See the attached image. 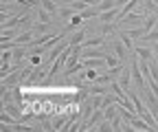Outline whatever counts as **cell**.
<instances>
[{
  "mask_svg": "<svg viewBox=\"0 0 158 132\" xmlns=\"http://www.w3.org/2000/svg\"><path fill=\"white\" fill-rule=\"evenodd\" d=\"M121 40H123V44L127 46V51H130V53H134V42H132V37H130L125 31H121Z\"/></svg>",
  "mask_w": 158,
  "mask_h": 132,
  "instance_id": "16",
  "label": "cell"
},
{
  "mask_svg": "<svg viewBox=\"0 0 158 132\" xmlns=\"http://www.w3.org/2000/svg\"><path fill=\"white\" fill-rule=\"evenodd\" d=\"M75 7H70V9H59V15H62V18H70V15H75Z\"/></svg>",
  "mask_w": 158,
  "mask_h": 132,
  "instance_id": "21",
  "label": "cell"
},
{
  "mask_svg": "<svg viewBox=\"0 0 158 132\" xmlns=\"http://www.w3.org/2000/svg\"><path fill=\"white\" fill-rule=\"evenodd\" d=\"M147 9H138V11H130L125 18H123V20L121 22H118V24H125V29L130 27H143L145 24V18H147V13H145Z\"/></svg>",
  "mask_w": 158,
  "mask_h": 132,
  "instance_id": "2",
  "label": "cell"
},
{
  "mask_svg": "<svg viewBox=\"0 0 158 132\" xmlns=\"http://www.w3.org/2000/svg\"><path fill=\"white\" fill-rule=\"evenodd\" d=\"M33 64L31 66H27L24 70H13L11 75H7V77H2V90H7V88H13V86H18L22 79H29V75L33 73Z\"/></svg>",
  "mask_w": 158,
  "mask_h": 132,
  "instance_id": "1",
  "label": "cell"
},
{
  "mask_svg": "<svg viewBox=\"0 0 158 132\" xmlns=\"http://www.w3.org/2000/svg\"><path fill=\"white\" fill-rule=\"evenodd\" d=\"M110 123H112V130H114V132L123 130V117H121V115H116L114 119H110Z\"/></svg>",
  "mask_w": 158,
  "mask_h": 132,
  "instance_id": "15",
  "label": "cell"
},
{
  "mask_svg": "<svg viewBox=\"0 0 158 132\" xmlns=\"http://www.w3.org/2000/svg\"><path fill=\"white\" fill-rule=\"evenodd\" d=\"M127 2H130V0H114V5H116V7H121V5H127Z\"/></svg>",
  "mask_w": 158,
  "mask_h": 132,
  "instance_id": "23",
  "label": "cell"
},
{
  "mask_svg": "<svg viewBox=\"0 0 158 132\" xmlns=\"http://www.w3.org/2000/svg\"><path fill=\"white\" fill-rule=\"evenodd\" d=\"M40 62H42V55H33V57H31V64L33 66H40Z\"/></svg>",
  "mask_w": 158,
  "mask_h": 132,
  "instance_id": "22",
  "label": "cell"
},
{
  "mask_svg": "<svg viewBox=\"0 0 158 132\" xmlns=\"http://www.w3.org/2000/svg\"><path fill=\"white\" fill-rule=\"evenodd\" d=\"M40 5H42L46 11H51L53 15H59V9H57V0H40Z\"/></svg>",
  "mask_w": 158,
  "mask_h": 132,
  "instance_id": "10",
  "label": "cell"
},
{
  "mask_svg": "<svg viewBox=\"0 0 158 132\" xmlns=\"http://www.w3.org/2000/svg\"><path fill=\"white\" fill-rule=\"evenodd\" d=\"M118 13H121V7H116V5H114L112 9H108V11H101V13H99V22H106V24H108V22H114Z\"/></svg>",
  "mask_w": 158,
  "mask_h": 132,
  "instance_id": "5",
  "label": "cell"
},
{
  "mask_svg": "<svg viewBox=\"0 0 158 132\" xmlns=\"http://www.w3.org/2000/svg\"><path fill=\"white\" fill-rule=\"evenodd\" d=\"M156 40H158V29H152L143 35V42H156Z\"/></svg>",
  "mask_w": 158,
  "mask_h": 132,
  "instance_id": "18",
  "label": "cell"
},
{
  "mask_svg": "<svg viewBox=\"0 0 158 132\" xmlns=\"http://www.w3.org/2000/svg\"><path fill=\"white\" fill-rule=\"evenodd\" d=\"M152 49H154V55H156V57H158V44H154Z\"/></svg>",
  "mask_w": 158,
  "mask_h": 132,
  "instance_id": "25",
  "label": "cell"
},
{
  "mask_svg": "<svg viewBox=\"0 0 158 132\" xmlns=\"http://www.w3.org/2000/svg\"><path fill=\"white\" fill-rule=\"evenodd\" d=\"M106 64H108V68H112V66H118L121 64V60H118V55H106ZM125 64V62H123Z\"/></svg>",
  "mask_w": 158,
  "mask_h": 132,
  "instance_id": "17",
  "label": "cell"
},
{
  "mask_svg": "<svg viewBox=\"0 0 158 132\" xmlns=\"http://www.w3.org/2000/svg\"><path fill=\"white\" fill-rule=\"evenodd\" d=\"M84 20H86V18H84L81 13L73 15V20H70L68 24H64V27H62V35H68V33H73V29H77V27H81V24H84Z\"/></svg>",
  "mask_w": 158,
  "mask_h": 132,
  "instance_id": "4",
  "label": "cell"
},
{
  "mask_svg": "<svg viewBox=\"0 0 158 132\" xmlns=\"http://www.w3.org/2000/svg\"><path fill=\"white\" fill-rule=\"evenodd\" d=\"M130 82H132V70H127V68H123V73L118 75V84H121L125 90L130 88Z\"/></svg>",
  "mask_w": 158,
  "mask_h": 132,
  "instance_id": "9",
  "label": "cell"
},
{
  "mask_svg": "<svg viewBox=\"0 0 158 132\" xmlns=\"http://www.w3.org/2000/svg\"><path fill=\"white\" fill-rule=\"evenodd\" d=\"M110 49L114 51V55H118V60H121V62H125L127 60V46L123 44V40H121V37H118V40H112L110 42Z\"/></svg>",
  "mask_w": 158,
  "mask_h": 132,
  "instance_id": "3",
  "label": "cell"
},
{
  "mask_svg": "<svg viewBox=\"0 0 158 132\" xmlns=\"http://www.w3.org/2000/svg\"><path fill=\"white\" fill-rule=\"evenodd\" d=\"M11 97H13V101H15V104H20V106H22V108H24V104H22V99H24V95H22V90H20L18 86H13V88H11Z\"/></svg>",
  "mask_w": 158,
  "mask_h": 132,
  "instance_id": "14",
  "label": "cell"
},
{
  "mask_svg": "<svg viewBox=\"0 0 158 132\" xmlns=\"http://www.w3.org/2000/svg\"><path fill=\"white\" fill-rule=\"evenodd\" d=\"M134 55H138V60H152V55H154V49L149 46H134Z\"/></svg>",
  "mask_w": 158,
  "mask_h": 132,
  "instance_id": "8",
  "label": "cell"
},
{
  "mask_svg": "<svg viewBox=\"0 0 158 132\" xmlns=\"http://www.w3.org/2000/svg\"><path fill=\"white\" fill-rule=\"evenodd\" d=\"M84 40H86V31H84V29H81V31H77V33H73V35L68 37V42H70V44H81Z\"/></svg>",
  "mask_w": 158,
  "mask_h": 132,
  "instance_id": "12",
  "label": "cell"
},
{
  "mask_svg": "<svg viewBox=\"0 0 158 132\" xmlns=\"http://www.w3.org/2000/svg\"><path fill=\"white\" fill-rule=\"evenodd\" d=\"M62 5H75V2H79V0H59Z\"/></svg>",
  "mask_w": 158,
  "mask_h": 132,
  "instance_id": "24",
  "label": "cell"
},
{
  "mask_svg": "<svg viewBox=\"0 0 158 132\" xmlns=\"http://www.w3.org/2000/svg\"><path fill=\"white\" fill-rule=\"evenodd\" d=\"M2 2H15V0H2Z\"/></svg>",
  "mask_w": 158,
  "mask_h": 132,
  "instance_id": "26",
  "label": "cell"
},
{
  "mask_svg": "<svg viewBox=\"0 0 158 132\" xmlns=\"http://www.w3.org/2000/svg\"><path fill=\"white\" fill-rule=\"evenodd\" d=\"M101 119H106V115H103V108H94L92 110V115H90V119H88V126H86V130H92Z\"/></svg>",
  "mask_w": 158,
  "mask_h": 132,
  "instance_id": "6",
  "label": "cell"
},
{
  "mask_svg": "<svg viewBox=\"0 0 158 132\" xmlns=\"http://www.w3.org/2000/svg\"><path fill=\"white\" fill-rule=\"evenodd\" d=\"M156 20H158L156 15H147V18H145V24H143V27H145V31H152V29L156 27Z\"/></svg>",
  "mask_w": 158,
  "mask_h": 132,
  "instance_id": "19",
  "label": "cell"
},
{
  "mask_svg": "<svg viewBox=\"0 0 158 132\" xmlns=\"http://www.w3.org/2000/svg\"><path fill=\"white\" fill-rule=\"evenodd\" d=\"M27 55H29V46H27V44L13 49V60H15V64H22V62L27 60Z\"/></svg>",
  "mask_w": 158,
  "mask_h": 132,
  "instance_id": "7",
  "label": "cell"
},
{
  "mask_svg": "<svg viewBox=\"0 0 158 132\" xmlns=\"http://www.w3.org/2000/svg\"><path fill=\"white\" fill-rule=\"evenodd\" d=\"M57 2H59V0H57Z\"/></svg>",
  "mask_w": 158,
  "mask_h": 132,
  "instance_id": "28",
  "label": "cell"
},
{
  "mask_svg": "<svg viewBox=\"0 0 158 132\" xmlns=\"http://www.w3.org/2000/svg\"><path fill=\"white\" fill-rule=\"evenodd\" d=\"M103 44H106L103 37H92V40H84V42H81L84 49H94V46H103Z\"/></svg>",
  "mask_w": 158,
  "mask_h": 132,
  "instance_id": "11",
  "label": "cell"
},
{
  "mask_svg": "<svg viewBox=\"0 0 158 132\" xmlns=\"http://www.w3.org/2000/svg\"><path fill=\"white\" fill-rule=\"evenodd\" d=\"M154 2H156V5H158V0H154Z\"/></svg>",
  "mask_w": 158,
  "mask_h": 132,
  "instance_id": "27",
  "label": "cell"
},
{
  "mask_svg": "<svg viewBox=\"0 0 158 132\" xmlns=\"http://www.w3.org/2000/svg\"><path fill=\"white\" fill-rule=\"evenodd\" d=\"M143 9H147V11L156 13V11H158V5L154 2V0H143Z\"/></svg>",
  "mask_w": 158,
  "mask_h": 132,
  "instance_id": "20",
  "label": "cell"
},
{
  "mask_svg": "<svg viewBox=\"0 0 158 132\" xmlns=\"http://www.w3.org/2000/svg\"><path fill=\"white\" fill-rule=\"evenodd\" d=\"M51 31V24L48 22H37V24H33V33L35 35H42V33H48Z\"/></svg>",
  "mask_w": 158,
  "mask_h": 132,
  "instance_id": "13",
  "label": "cell"
}]
</instances>
